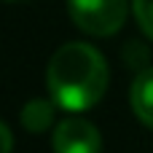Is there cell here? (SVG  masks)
<instances>
[{
    "label": "cell",
    "instance_id": "cell-1",
    "mask_svg": "<svg viewBox=\"0 0 153 153\" xmlns=\"http://www.w3.org/2000/svg\"><path fill=\"white\" fill-rule=\"evenodd\" d=\"M108 62L105 56L83 40L65 43L54 51L46 67V86L56 108L67 113H83L100 105L108 91Z\"/></svg>",
    "mask_w": 153,
    "mask_h": 153
},
{
    "label": "cell",
    "instance_id": "cell-2",
    "mask_svg": "<svg viewBox=\"0 0 153 153\" xmlns=\"http://www.w3.org/2000/svg\"><path fill=\"white\" fill-rule=\"evenodd\" d=\"M126 11L129 0H67L73 24L91 38L116 35L126 22Z\"/></svg>",
    "mask_w": 153,
    "mask_h": 153
},
{
    "label": "cell",
    "instance_id": "cell-3",
    "mask_svg": "<svg viewBox=\"0 0 153 153\" xmlns=\"http://www.w3.org/2000/svg\"><path fill=\"white\" fill-rule=\"evenodd\" d=\"M54 153H102V134L86 118H65L51 137Z\"/></svg>",
    "mask_w": 153,
    "mask_h": 153
},
{
    "label": "cell",
    "instance_id": "cell-4",
    "mask_svg": "<svg viewBox=\"0 0 153 153\" xmlns=\"http://www.w3.org/2000/svg\"><path fill=\"white\" fill-rule=\"evenodd\" d=\"M129 102H132V110L140 118V124L153 129V67L134 75L132 91H129Z\"/></svg>",
    "mask_w": 153,
    "mask_h": 153
},
{
    "label": "cell",
    "instance_id": "cell-5",
    "mask_svg": "<svg viewBox=\"0 0 153 153\" xmlns=\"http://www.w3.org/2000/svg\"><path fill=\"white\" fill-rule=\"evenodd\" d=\"M54 118H56V102L54 100H43V97L30 100L22 108V113H19L22 126L27 132H32V134H40L48 126H54Z\"/></svg>",
    "mask_w": 153,
    "mask_h": 153
},
{
    "label": "cell",
    "instance_id": "cell-6",
    "mask_svg": "<svg viewBox=\"0 0 153 153\" xmlns=\"http://www.w3.org/2000/svg\"><path fill=\"white\" fill-rule=\"evenodd\" d=\"M124 62L129 65V67H137L140 73L143 70H148L151 65H148V59H151V54H148V48L140 43V40H129L126 46H124Z\"/></svg>",
    "mask_w": 153,
    "mask_h": 153
},
{
    "label": "cell",
    "instance_id": "cell-7",
    "mask_svg": "<svg viewBox=\"0 0 153 153\" xmlns=\"http://www.w3.org/2000/svg\"><path fill=\"white\" fill-rule=\"evenodd\" d=\"M132 13L148 40H153V0H132Z\"/></svg>",
    "mask_w": 153,
    "mask_h": 153
},
{
    "label": "cell",
    "instance_id": "cell-8",
    "mask_svg": "<svg viewBox=\"0 0 153 153\" xmlns=\"http://www.w3.org/2000/svg\"><path fill=\"white\" fill-rule=\"evenodd\" d=\"M13 148V134H11V129L0 121V153H11Z\"/></svg>",
    "mask_w": 153,
    "mask_h": 153
},
{
    "label": "cell",
    "instance_id": "cell-9",
    "mask_svg": "<svg viewBox=\"0 0 153 153\" xmlns=\"http://www.w3.org/2000/svg\"><path fill=\"white\" fill-rule=\"evenodd\" d=\"M5 3H19V0H5Z\"/></svg>",
    "mask_w": 153,
    "mask_h": 153
}]
</instances>
